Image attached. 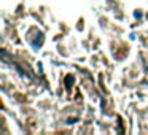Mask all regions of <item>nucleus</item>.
I'll return each mask as SVG.
<instances>
[{"label":"nucleus","mask_w":148,"mask_h":135,"mask_svg":"<svg viewBox=\"0 0 148 135\" xmlns=\"http://www.w3.org/2000/svg\"><path fill=\"white\" fill-rule=\"evenodd\" d=\"M32 46H34V49H38L40 48V45L43 43V33L42 32H38V35H37V38L35 40H32Z\"/></svg>","instance_id":"obj_1"},{"label":"nucleus","mask_w":148,"mask_h":135,"mask_svg":"<svg viewBox=\"0 0 148 135\" xmlns=\"http://www.w3.org/2000/svg\"><path fill=\"white\" fill-rule=\"evenodd\" d=\"M134 16H135V18H142V13H140V11H135Z\"/></svg>","instance_id":"obj_2"}]
</instances>
